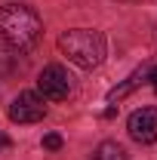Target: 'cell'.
<instances>
[{
	"label": "cell",
	"mask_w": 157,
	"mask_h": 160,
	"mask_svg": "<svg viewBox=\"0 0 157 160\" xmlns=\"http://www.w3.org/2000/svg\"><path fill=\"white\" fill-rule=\"evenodd\" d=\"M6 145H9V139H6V136H0V148H6Z\"/></svg>",
	"instance_id": "10"
},
{
	"label": "cell",
	"mask_w": 157,
	"mask_h": 160,
	"mask_svg": "<svg viewBox=\"0 0 157 160\" xmlns=\"http://www.w3.org/2000/svg\"><path fill=\"white\" fill-rule=\"evenodd\" d=\"M46 114V105L37 92H19L9 105V120L13 123H37Z\"/></svg>",
	"instance_id": "4"
},
{
	"label": "cell",
	"mask_w": 157,
	"mask_h": 160,
	"mask_svg": "<svg viewBox=\"0 0 157 160\" xmlns=\"http://www.w3.org/2000/svg\"><path fill=\"white\" fill-rule=\"evenodd\" d=\"M43 148H46V151H59L62 148V136L59 132H46V136H43Z\"/></svg>",
	"instance_id": "8"
},
{
	"label": "cell",
	"mask_w": 157,
	"mask_h": 160,
	"mask_svg": "<svg viewBox=\"0 0 157 160\" xmlns=\"http://www.w3.org/2000/svg\"><path fill=\"white\" fill-rule=\"evenodd\" d=\"M40 34H43V22L31 6H22V3L0 6V40L9 43L16 52L34 49Z\"/></svg>",
	"instance_id": "1"
},
{
	"label": "cell",
	"mask_w": 157,
	"mask_h": 160,
	"mask_svg": "<svg viewBox=\"0 0 157 160\" xmlns=\"http://www.w3.org/2000/svg\"><path fill=\"white\" fill-rule=\"evenodd\" d=\"M37 89L43 92V99L53 102H65L71 92H74V77L62 68V65H46L37 77Z\"/></svg>",
	"instance_id": "3"
},
{
	"label": "cell",
	"mask_w": 157,
	"mask_h": 160,
	"mask_svg": "<svg viewBox=\"0 0 157 160\" xmlns=\"http://www.w3.org/2000/svg\"><path fill=\"white\" fill-rule=\"evenodd\" d=\"M93 160H126V154H123V148L117 142H102L96 148V154H93Z\"/></svg>",
	"instance_id": "7"
},
{
	"label": "cell",
	"mask_w": 157,
	"mask_h": 160,
	"mask_svg": "<svg viewBox=\"0 0 157 160\" xmlns=\"http://www.w3.org/2000/svg\"><path fill=\"white\" fill-rule=\"evenodd\" d=\"M142 80H145V74H142V71H136V74H129V77L123 80L120 86H114V89L108 92V102H120V99H126V96H129V92L136 89V86L142 83Z\"/></svg>",
	"instance_id": "6"
},
{
	"label": "cell",
	"mask_w": 157,
	"mask_h": 160,
	"mask_svg": "<svg viewBox=\"0 0 157 160\" xmlns=\"http://www.w3.org/2000/svg\"><path fill=\"white\" fill-rule=\"evenodd\" d=\"M59 49L77 68L93 71L105 59V34L96 31V28H71V31H65L59 37Z\"/></svg>",
	"instance_id": "2"
},
{
	"label": "cell",
	"mask_w": 157,
	"mask_h": 160,
	"mask_svg": "<svg viewBox=\"0 0 157 160\" xmlns=\"http://www.w3.org/2000/svg\"><path fill=\"white\" fill-rule=\"evenodd\" d=\"M126 129L139 145H151L157 142V108H139L129 114L126 120Z\"/></svg>",
	"instance_id": "5"
},
{
	"label": "cell",
	"mask_w": 157,
	"mask_h": 160,
	"mask_svg": "<svg viewBox=\"0 0 157 160\" xmlns=\"http://www.w3.org/2000/svg\"><path fill=\"white\" fill-rule=\"evenodd\" d=\"M145 80H151V86H154V92H157V65L148 71V74H145Z\"/></svg>",
	"instance_id": "9"
}]
</instances>
